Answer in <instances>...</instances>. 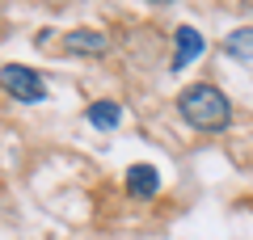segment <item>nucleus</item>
<instances>
[{"instance_id": "nucleus-4", "label": "nucleus", "mask_w": 253, "mask_h": 240, "mask_svg": "<svg viewBox=\"0 0 253 240\" xmlns=\"http://www.w3.org/2000/svg\"><path fill=\"white\" fill-rule=\"evenodd\" d=\"M63 51L68 55H84V59H97L110 51V38L101 30H68L63 34Z\"/></svg>"}, {"instance_id": "nucleus-1", "label": "nucleus", "mask_w": 253, "mask_h": 240, "mask_svg": "<svg viewBox=\"0 0 253 240\" xmlns=\"http://www.w3.org/2000/svg\"><path fill=\"white\" fill-rule=\"evenodd\" d=\"M177 114L186 118V126H194L203 135H215V131L232 126V101H228L224 89L199 80V84H190V89L177 93Z\"/></svg>"}, {"instance_id": "nucleus-7", "label": "nucleus", "mask_w": 253, "mask_h": 240, "mask_svg": "<svg viewBox=\"0 0 253 240\" xmlns=\"http://www.w3.org/2000/svg\"><path fill=\"white\" fill-rule=\"evenodd\" d=\"M224 51L232 55V59H245V63H253V26H241V30H232V34L224 38Z\"/></svg>"}, {"instance_id": "nucleus-2", "label": "nucleus", "mask_w": 253, "mask_h": 240, "mask_svg": "<svg viewBox=\"0 0 253 240\" xmlns=\"http://www.w3.org/2000/svg\"><path fill=\"white\" fill-rule=\"evenodd\" d=\"M0 89L9 93L13 101H26V106L46 101V80L34 68H26V63H4L0 68Z\"/></svg>"}, {"instance_id": "nucleus-5", "label": "nucleus", "mask_w": 253, "mask_h": 240, "mask_svg": "<svg viewBox=\"0 0 253 240\" xmlns=\"http://www.w3.org/2000/svg\"><path fill=\"white\" fill-rule=\"evenodd\" d=\"M156 190H161V173L152 164H131L126 169V194L131 198H156Z\"/></svg>"}, {"instance_id": "nucleus-6", "label": "nucleus", "mask_w": 253, "mask_h": 240, "mask_svg": "<svg viewBox=\"0 0 253 240\" xmlns=\"http://www.w3.org/2000/svg\"><path fill=\"white\" fill-rule=\"evenodd\" d=\"M84 118H89V126H97V131H114V126L123 122V106L110 101V97H101V101H93V106L84 110Z\"/></svg>"}, {"instance_id": "nucleus-8", "label": "nucleus", "mask_w": 253, "mask_h": 240, "mask_svg": "<svg viewBox=\"0 0 253 240\" xmlns=\"http://www.w3.org/2000/svg\"><path fill=\"white\" fill-rule=\"evenodd\" d=\"M152 4H173V0H152Z\"/></svg>"}, {"instance_id": "nucleus-3", "label": "nucleus", "mask_w": 253, "mask_h": 240, "mask_svg": "<svg viewBox=\"0 0 253 240\" xmlns=\"http://www.w3.org/2000/svg\"><path fill=\"white\" fill-rule=\"evenodd\" d=\"M203 51H207V38L199 34L194 26H177L173 30V72H186L194 59H203Z\"/></svg>"}]
</instances>
